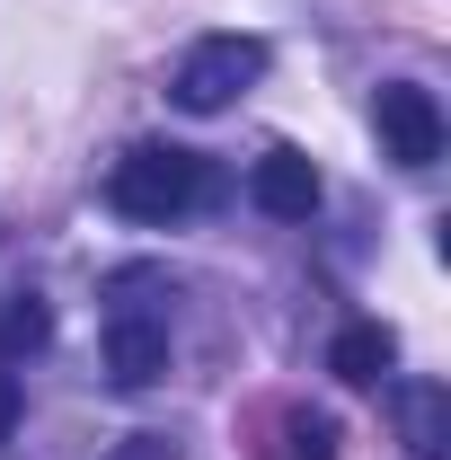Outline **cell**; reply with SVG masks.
I'll list each match as a JSON object with an SVG mask.
<instances>
[{
	"label": "cell",
	"instance_id": "cell-1",
	"mask_svg": "<svg viewBox=\"0 0 451 460\" xmlns=\"http://www.w3.org/2000/svg\"><path fill=\"white\" fill-rule=\"evenodd\" d=\"M213 160L204 151H177V142H133L107 169V204L124 222H186L195 204H213Z\"/></svg>",
	"mask_w": 451,
	"mask_h": 460
},
{
	"label": "cell",
	"instance_id": "cell-2",
	"mask_svg": "<svg viewBox=\"0 0 451 460\" xmlns=\"http://www.w3.org/2000/svg\"><path fill=\"white\" fill-rule=\"evenodd\" d=\"M257 80H266V45H257V36H204V45H186L169 98L186 115H222L230 98H248Z\"/></svg>",
	"mask_w": 451,
	"mask_h": 460
},
{
	"label": "cell",
	"instance_id": "cell-3",
	"mask_svg": "<svg viewBox=\"0 0 451 460\" xmlns=\"http://www.w3.org/2000/svg\"><path fill=\"white\" fill-rule=\"evenodd\" d=\"M372 124H381V151H390L398 169H434V160H443V107H434V89L390 80V89L372 98Z\"/></svg>",
	"mask_w": 451,
	"mask_h": 460
},
{
	"label": "cell",
	"instance_id": "cell-4",
	"mask_svg": "<svg viewBox=\"0 0 451 460\" xmlns=\"http://www.w3.org/2000/svg\"><path fill=\"white\" fill-rule=\"evenodd\" d=\"M169 372V319L160 310H115L107 319V381L115 390H151Z\"/></svg>",
	"mask_w": 451,
	"mask_h": 460
},
{
	"label": "cell",
	"instance_id": "cell-5",
	"mask_svg": "<svg viewBox=\"0 0 451 460\" xmlns=\"http://www.w3.org/2000/svg\"><path fill=\"white\" fill-rule=\"evenodd\" d=\"M248 204H257L266 222H310V213H319V160H310V151H266V160L248 169Z\"/></svg>",
	"mask_w": 451,
	"mask_h": 460
},
{
	"label": "cell",
	"instance_id": "cell-6",
	"mask_svg": "<svg viewBox=\"0 0 451 460\" xmlns=\"http://www.w3.org/2000/svg\"><path fill=\"white\" fill-rule=\"evenodd\" d=\"M390 363H398V337L381 319H354V328H337V345H328V372H337L345 390H372Z\"/></svg>",
	"mask_w": 451,
	"mask_h": 460
},
{
	"label": "cell",
	"instance_id": "cell-7",
	"mask_svg": "<svg viewBox=\"0 0 451 460\" xmlns=\"http://www.w3.org/2000/svg\"><path fill=\"white\" fill-rule=\"evenodd\" d=\"M398 434H407L416 460H443L451 452V390H443V381H407V390H398Z\"/></svg>",
	"mask_w": 451,
	"mask_h": 460
},
{
	"label": "cell",
	"instance_id": "cell-8",
	"mask_svg": "<svg viewBox=\"0 0 451 460\" xmlns=\"http://www.w3.org/2000/svg\"><path fill=\"white\" fill-rule=\"evenodd\" d=\"M266 460H337V416H310V407H283Z\"/></svg>",
	"mask_w": 451,
	"mask_h": 460
},
{
	"label": "cell",
	"instance_id": "cell-9",
	"mask_svg": "<svg viewBox=\"0 0 451 460\" xmlns=\"http://www.w3.org/2000/svg\"><path fill=\"white\" fill-rule=\"evenodd\" d=\"M45 337H54V319H45V301H36V292L0 301V345H9V354H36Z\"/></svg>",
	"mask_w": 451,
	"mask_h": 460
},
{
	"label": "cell",
	"instance_id": "cell-10",
	"mask_svg": "<svg viewBox=\"0 0 451 460\" xmlns=\"http://www.w3.org/2000/svg\"><path fill=\"white\" fill-rule=\"evenodd\" d=\"M115 460H177V443H169V434H124Z\"/></svg>",
	"mask_w": 451,
	"mask_h": 460
},
{
	"label": "cell",
	"instance_id": "cell-11",
	"mask_svg": "<svg viewBox=\"0 0 451 460\" xmlns=\"http://www.w3.org/2000/svg\"><path fill=\"white\" fill-rule=\"evenodd\" d=\"M9 434H18V381L0 372V443H9Z\"/></svg>",
	"mask_w": 451,
	"mask_h": 460
}]
</instances>
